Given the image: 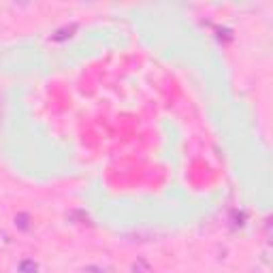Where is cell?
<instances>
[{"label":"cell","mask_w":273,"mask_h":273,"mask_svg":"<svg viewBox=\"0 0 273 273\" xmlns=\"http://www.w3.org/2000/svg\"><path fill=\"white\" fill-rule=\"evenodd\" d=\"M75 30H77V26H75V24L64 26V28H60V30H56V34H52V41H67Z\"/></svg>","instance_id":"1"},{"label":"cell","mask_w":273,"mask_h":273,"mask_svg":"<svg viewBox=\"0 0 273 273\" xmlns=\"http://www.w3.org/2000/svg\"><path fill=\"white\" fill-rule=\"evenodd\" d=\"M15 226L19 228V231H28V228H30V215L28 213H17L15 215Z\"/></svg>","instance_id":"2"},{"label":"cell","mask_w":273,"mask_h":273,"mask_svg":"<svg viewBox=\"0 0 273 273\" xmlns=\"http://www.w3.org/2000/svg\"><path fill=\"white\" fill-rule=\"evenodd\" d=\"M133 273H154V269L149 267V265L143 261V258H139V261H135L133 263V267H131Z\"/></svg>","instance_id":"3"},{"label":"cell","mask_w":273,"mask_h":273,"mask_svg":"<svg viewBox=\"0 0 273 273\" xmlns=\"http://www.w3.org/2000/svg\"><path fill=\"white\" fill-rule=\"evenodd\" d=\"M19 273H39V265L34 261H21L19 263Z\"/></svg>","instance_id":"4"}]
</instances>
